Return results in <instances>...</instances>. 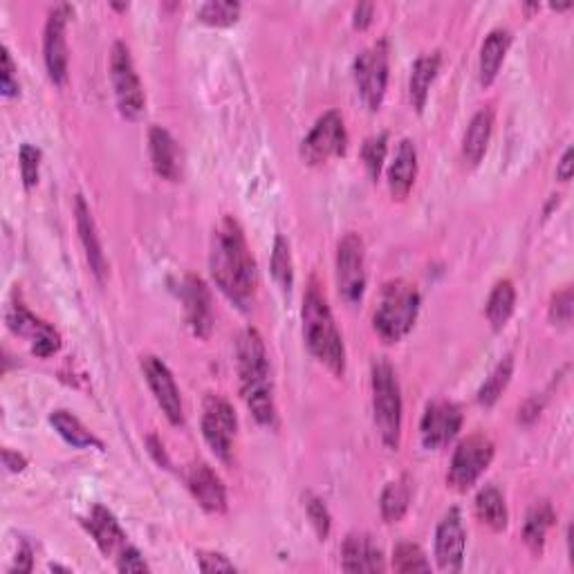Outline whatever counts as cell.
I'll return each instance as SVG.
<instances>
[{"label": "cell", "instance_id": "obj_1", "mask_svg": "<svg viewBox=\"0 0 574 574\" xmlns=\"http://www.w3.org/2000/svg\"><path fill=\"white\" fill-rule=\"evenodd\" d=\"M211 276L227 299L240 310H249L256 301V263L238 220L225 216L214 229L209 254Z\"/></svg>", "mask_w": 574, "mask_h": 574}, {"label": "cell", "instance_id": "obj_2", "mask_svg": "<svg viewBox=\"0 0 574 574\" xmlns=\"http://www.w3.org/2000/svg\"><path fill=\"white\" fill-rule=\"evenodd\" d=\"M236 368L240 377V391H243L247 409L252 411L258 424L267 429L276 427V404L274 386L270 373V359H267L265 341L258 330L247 328L240 332L236 341Z\"/></svg>", "mask_w": 574, "mask_h": 574}, {"label": "cell", "instance_id": "obj_3", "mask_svg": "<svg viewBox=\"0 0 574 574\" xmlns=\"http://www.w3.org/2000/svg\"><path fill=\"white\" fill-rule=\"evenodd\" d=\"M303 335L310 353L321 364H326L332 375L341 377L346 370V348L332 317L326 296L321 294L317 283H310L303 299Z\"/></svg>", "mask_w": 574, "mask_h": 574}, {"label": "cell", "instance_id": "obj_4", "mask_svg": "<svg viewBox=\"0 0 574 574\" xmlns=\"http://www.w3.org/2000/svg\"><path fill=\"white\" fill-rule=\"evenodd\" d=\"M420 312V292L406 281H391L382 287L375 310V330L386 344H397L413 330Z\"/></svg>", "mask_w": 574, "mask_h": 574}, {"label": "cell", "instance_id": "obj_5", "mask_svg": "<svg viewBox=\"0 0 574 574\" xmlns=\"http://www.w3.org/2000/svg\"><path fill=\"white\" fill-rule=\"evenodd\" d=\"M373 411L384 447L397 451L402 438V393L395 370L386 359L373 364Z\"/></svg>", "mask_w": 574, "mask_h": 574}, {"label": "cell", "instance_id": "obj_6", "mask_svg": "<svg viewBox=\"0 0 574 574\" xmlns=\"http://www.w3.org/2000/svg\"><path fill=\"white\" fill-rule=\"evenodd\" d=\"M110 79H113L119 113L126 119H133V122L140 119L146 106L144 88L135 72L131 50L122 41L113 45V54H110Z\"/></svg>", "mask_w": 574, "mask_h": 574}, {"label": "cell", "instance_id": "obj_7", "mask_svg": "<svg viewBox=\"0 0 574 574\" xmlns=\"http://www.w3.org/2000/svg\"><path fill=\"white\" fill-rule=\"evenodd\" d=\"M388 41L379 39L355 59V81L359 97L370 113L382 108L388 88Z\"/></svg>", "mask_w": 574, "mask_h": 574}, {"label": "cell", "instance_id": "obj_8", "mask_svg": "<svg viewBox=\"0 0 574 574\" xmlns=\"http://www.w3.org/2000/svg\"><path fill=\"white\" fill-rule=\"evenodd\" d=\"M494 458V442L483 433L469 435L467 440L458 444L456 453L451 458L449 467V485L456 492H467V489L478 483V478L485 474L489 462Z\"/></svg>", "mask_w": 574, "mask_h": 574}, {"label": "cell", "instance_id": "obj_9", "mask_svg": "<svg viewBox=\"0 0 574 574\" xmlns=\"http://www.w3.org/2000/svg\"><path fill=\"white\" fill-rule=\"evenodd\" d=\"M348 133L344 126V117L337 110H328L326 115L317 119L312 131L301 142V157L310 166H319L330 162L332 157L346 155Z\"/></svg>", "mask_w": 574, "mask_h": 574}, {"label": "cell", "instance_id": "obj_10", "mask_svg": "<svg viewBox=\"0 0 574 574\" xmlns=\"http://www.w3.org/2000/svg\"><path fill=\"white\" fill-rule=\"evenodd\" d=\"M337 287L348 305L359 303L366 292V254L357 234H346L337 245Z\"/></svg>", "mask_w": 574, "mask_h": 574}, {"label": "cell", "instance_id": "obj_11", "mask_svg": "<svg viewBox=\"0 0 574 574\" xmlns=\"http://www.w3.org/2000/svg\"><path fill=\"white\" fill-rule=\"evenodd\" d=\"M238 420L227 400L218 395H209L205 402V413H202V435H205L211 451L222 462H229L231 447H234Z\"/></svg>", "mask_w": 574, "mask_h": 574}, {"label": "cell", "instance_id": "obj_12", "mask_svg": "<svg viewBox=\"0 0 574 574\" xmlns=\"http://www.w3.org/2000/svg\"><path fill=\"white\" fill-rule=\"evenodd\" d=\"M70 18V5L54 7L43 34V57L48 77L54 86H63L68 79V43H66V25Z\"/></svg>", "mask_w": 574, "mask_h": 574}, {"label": "cell", "instance_id": "obj_13", "mask_svg": "<svg viewBox=\"0 0 574 574\" xmlns=\"http://www.w3.org/2000/svg\"><path fill=\"white\" fill-rule=\"evenodd\" d=\"M142 370H144L146 382H148V386H151L155 400H157V404H160V409L164 411L166 418H169V422L175 424V427H182L184 424L182 397H180V388H178V384H175L169 366H166L162 359L148 355L142 359Z\"/></svg>", "mask_w": 574, "mask_h": 574}, {"label": "cell", "instance_id": "obj_14", "mask_svg": "<svg viewBox=\"0 0 574 574\" xmlns=\"http://www.w3.org/2000/svg\"><path fill=\"white\" fill-rule=\"evenodd\" d=\"M467 532L458 507H451L435 532V559L444 572H458L465 561Z\"/></svg>", "mask_w": 574, "mask_h": 574}, {"label": "cell", "instance_id": "obj_15", "mask_svg": "<svg viewBox=\"0 0 574 574\" xmlns=\"http://www.w3.org/2000/svg\"><path fill=\"white\" fill-rule=\"evenodd\" d=\"M462 427V411L453 402H433L424 411L420 424L422 444L427 449H442L456 438Z\"/></svg>", "mask_w": 574, "mask_h": 574}, {"label": "cell", "instance_id": "obj_16", "mask_svg": "<svg viewBox=\"0 0 574 574\" xmlns=\"http://www.w3.org/2000/svg\"><path fill=\"white\" fill-rule=\"evenodd\" d=\"M7 323L16 335L27 337L32 341V353L36 357H52L54 353H59L61 348V337L59 332L54 330L50 323H45L41 319H36L34 314L25 308V305H12L7 312Z\"/></svg>", "mask_w": 574, "mask_h": 574}, {"label": "cell", "instance_id": "obj_17", "mask_svg": "<svg viewBox=\"0 0 574 574\" xmlns=\"http://www.w3.org/2000/svg\"><path fill=\"white\" fill-rule=\"evenodd\" d=\"M182 303L187 326L200 339H207L211 326H214V310H211V294L209 287L200 276L189 274L182 283Z\"/></svg>", "mask_w": 574, "mask_h": 574}, {"label": "cell", "instance_id": "obj_18", "mask_svg": "<svg viewBox=\"0 0 574 574\" xmlns=\"http://www.w3.org/2000/svg\"><path fill=\"white\" fill-rule=\"evenodd\" d=\"M187 485L200 507L209 514H222L227 509V492L216 471L205 462H196L187 471Z\"/></svg>", "mask_w": 574, "mask_h": 574}, {"label": "cell", "instance_id": "obj_19", "mask_svg": "<svg viewBox=\"0 0 574 574\" xmlns=\"http://www.w3.org/2000/svg\"><path fill=\"white\" fill-rule=\"evenodd\" d=\"M341 568L346 572H384V554L368 534H348L341 548Z\"/></svg>", "mask_w": 574, "mask_h": 574}, {"label": "cell", "instance_id": "obj_20", "mask_svg": "<svg viewBox=\"0 0 574 574\" xmlns=\"http://www.w3.org/2000/svg\"><path fill=\"white\" fill-rule=\"evenodd\" d=\"M74 216H77L79 238L83 243V252H86V258L90 263V270L99 281H104L108 274V261L104 256V249H101V240L97 236L95 220H92V214L83 196H77V200H74Z\"/></svg>", "mask_w": 574, "mask_h": 574}, {"label": "cell", "instance_id": "obj_21", "mask_svg": "<svg viewBox=\"0 0 574 574\" xmlns=\"http://www.w3.org/2000/svg\"><path fill=\"white\" fill-rule=\"evenodd\" d=\"M418 178V151L411 140H402L397 146L391 169H388V189L393 200H406Z\"/></svg>", "mask_w": 574, "mask_h": 574}, {"label": "cell", "instance_id": "obj_22", "mask_svg": "<svg viewBox=\"0 0 574 574\" xmlns=\"http://www.w3.org/2000/svg\"><path fill=\"white\" fill-rule=\"evenodd\" d=\"M148 148H151L153 171L162 180L175 182L180 178V155L173 135L162 126H153L148 133Z\"/></svg>", "mask_w": 574, "mask_h": 574}, {"label": "cell", "instance_id": "obj_23", "mask_svg": "<svg viewBox=\"0 0 574 574\" xmlns=\"http://www.w3.org/2000/svg\"><path fill=\"white\" fill-rule=\"evenodd\" d=\"M492 131H494V110L483 108L480 113L474 115V119H471L465 140H462V160H465L467 166H478L483 162L489 140H492Z\"/></svg>", "mask_w": 574, "mask_h": 574}, {"label": "cell", "instance_id": "obj_24", "mask_svg": "<svg viewBox=\"0 0 574 574\" xmlns=\"http://www.w3.org/2000/svg\"><path fill=\"white\" fill-rule=\"evenodd\" d=\"M83 525H86V530L92 534V539L97 541L99 550L104 552L106 557L108 554L117 552L119 548H124L126 534H124L122 527H119L117 518L110 514L106 507L97 505L95 509H92L88 521H83Z\"/></svg>", "mask_w": 574, "mask_h": 574}, {"label": "cell", "instance_id": "obj_25", "mask_svg": "<svg viewBox=\"0 0 574 574\" xmlns=\"http://www.w3.org/2000/svg\"><path fill=\"white\" fill-rule=\"evenodd\" d=\"M509 43H512V34L507 30H494L487 36L483 48H480V61H478V72H480V83L483 86H492L494 79L501 72V66L505 61V54L509 50Z\"/></svg>", "mask_w": 574, "mask_h": 574}, {"label": "cell", "instance_id": "obj_26", "mask_svg": "<svg viewBox=\"0 0 574 574\" xmlns=\"http://www.w3.org/2000/svg\"><path fill=\"white\" fill-rule=\"evenodd\" d=\"M438 70H440V54L438 52L424 54V57H420L418 61L413 63L409 92H411L413 108L418 110V113H422L424 106H427L431 83L435 81V77H438Z\"/></svg>", "mask_w": 574, "mask_h": 574}, {"label": "cell", "instance_id": "obj_27", "mask_svg": "<svg viewBox=\"0 0 574 574\" xmlns=\"http://www.w3.org/2000/svg\"><path fill=\"white\" fill-rule=\"evenodd\" d=\"M554 507L548 501H536L530 512H527L525 525H523V539L534 554L543 552L545 536H548L550 527L554 525Z\"/></svg>", "mask_w": 574, "mask_h": 574}, {"label": "cell", "instance_id": "obj_28", "mask_svg": "<svg viewBox=\"0 0 574 574\" xmlns=\"http://www.w3.org/2000/svg\"><path fill=\"white\" fill-rule=\"evenodd\" d=\"M50 424L63 440L77 449H99L104 451V442H101L95 433L83 427L79 418H74L68 411H54L50 415Z\"/></svg>", "mask_w": 574, "mask_h": 574}, {"label": "cell", "instance_id": "obj_29", "mask_svg": "<svg viewBox=\"0 0 574 574\" xmlns=\"http://www.w3.org/2000/svg\"><path fill=\"white\" fill-rule=\"evenodd\" d=\"M476 514L480 521L492 527V530L503 532L509 521L505 496L498 492L496 487L480 489V494L476 496Z\"/></svg>", "mask_w": 574, "mask_h": 574}, {"label": "cell", "instance_id": "obj_30", "mask_svg": "<svg viewBox=\"0 0 574 574\" xmlns=\"http://www.w3.org/2000/svg\"><path fill=\"white\" fill-rule=\"evenodd\" d=\"M411 483L409 478H400V480H393V483H388L384 494H382V501H379V507H382V516L386 523H397L402 521L406 509L411 505Z\"/></svg>", "mask_w": 574, "mask_h": 574}, {"label": "cell", "instance_id": "obj_31", "mask_svg": "<svg viewBox=\"0 0 574 574\" xmlns=\"http://www.w3.org/2000/svg\"><path fill=\"white\" fill-rule=\"evenodd\" d=\"M516 305V290L512 281H501L489 294L487 301V319L492 323L494 330H503L507 326L509 317H512Z\"/></svg>", "mask_w": 574, "mask_h": 574}, {"label": "cell", "instance_id": "obj_32", "mask_svg": "<svg viewBox=\"0 0 574 574\" xmlns=\"http://www.w3.org/2000/svg\"><path fill=\"white\" fill-rule=\"evenodd\" d=\"M514 373V357L507 355L501 364L494 368V373L485 379V384L480 386L478 391V404L480 406H492L498 402V397L503 395V391L509 384Z\"/></svg>", "mask_w": 574, "mask_h": 574}, {"label": "cell", "instance_id": "obj_33", "mask_svg": "<svg viewBox=\"0 0 574 574\" xmlns=\"http://www.w3.org/2000/svg\"><path fill=\"white\" fill-rule=\"evenodd\" d=\"M272 276L279 283L283 292H290L294 285V265H292V249L290 240L285 236H276L274 252H272Z\"/></svg>", "mask_w": 574, "mask_h": 574}, {"label": "cell", "instance_id": "obj_34", "mask_svg": "<svg viewBox=\"0 0 574 574\" xmlns=\"http://www.w3.org/2000/svg\"><path fill=\"white\" fill-rule=\"evenodd\" d=\"M393 568L395 572H429L431 563L427 559V554L420 548L418 543H400L393 552Z\"/></svg>", "mask_w": 574, "mask_h": 574}, {"label": "cell", "instance_id": "obj_35", "mask_svg": "<svg viewBox=\"0 0 574 574\" xmlns=\"http://www.w3.org/2000/svg\"><path fill=\"white\" fill-rule=\"evenodd\" d=\"M198 21L211 25V27H229L236 25L240 18V5L238 3H205L198 7Z\"/></svg>", "mask_w": 574, "mask_h": 574}, {"label": "cell", "instance_id": "obj_36", "mask_svg": "<svg viewBox=\"0 0 574 574\" xmlns=\"http://www.w3.org/2000/svg\"><path fill=\"white\" fill-rule=\"evenodd\" d=\"M386 151H388V135L386 133L368 137L364 146H361V160H364V166L370 175V180H379V173H382V166L386 160Z\"/></svg>", "mask_w": 574, "mask_h": 574}, {"label": "cell", "instance_id": "obj_37", "mask_svg": "<svg viewBox=\"0 0 574 574\" xmlns=\"http://www.w3.org/2000/svg\"><path fill=\"white\" fill-rule=\"evenodd\" d=\"M303 501H305V512H308V518L312 521L314 532H317L321 541H326L328 534H330V525H332V518H330L326 503H323L321 498L314 496V494H305Z\"/></svg>", "mask_w": 574, "mask_h": 574}, {"label": "cell", "instance_id": "obj_38", "mask_svg": "<svg viewBox=\"0 0 574 574\" xmlns=\"http://www.w3.org/2000/svg\"><path fill=\"white\" fill-rule=\"evenodd\" d=\"M39 166H41V151L32 144L21 146V178L25 189H32L39 182Z\"/></svg>", "mask_w": 574, "mask_h": 574}, {"label": "cell", "instance_id": "obj_39", "mask_svg": "<svg viewBox=\"0 0 574 574\" xmlns=\"http://www.w3.org/2000/svg\"><path fill=\"white\" fill-rule=\"evenodd\" d=\"M572 290L566 287V290L552 296V305H550V319L559 326H570L572 321Z\"/></svg>", "mask_w": 574, "mask_h": 574}, {"label": "cell", "instance_id": "obj_40", "mask_svg": "<svg viewBox=\"0 0 574 574\" xmlns=\"http://www.w3.org/2000/svg\"><path fill=\"white\" fill-rule=\"evenodd\" d=\"M3 68H0V92H3V97L12 99L18 97V92H21V86H18V79H16V68H14V61H12V54H9L7 48H3Z\"/></svg>", "mask_w": 574, "mask_h": 574}, {"label": "cell", "instance_id": "obj_41", "mask_svg": "<svg viewBox=\"0 0 574 574\" xmlns=\"http://www.w3.org/2000/svg\"><path fill=\"white\" fill-rule=\"evenodd\" d=\"M198 568L202 572H236V566L220 552H198Z\"/></svg>", "mask_w": 574, "mask_h": 574}, {"label": "cell", "instance_id": "obj_42", "mask_svg": "<svg viewBox=\"0 0 574 574\" xmlns=\"http://www.w3.org/2000/svg\"><path fill=\"white\" fill-rule=\"evenodd\" d=\"M119 572H148V563L137 548H124L117 561Z\"/></svg>", "mask_w": 574, "mask_h": 574}, {"label": "cell", "instance_id": "obj_43", "mask_svg": "<svg viewBox=\"0 0 574 574\" xmlns=\"http://www.w3.org/2000/svg\"><path fill=\"white\" fill-rule=\"evenodd\" d=\"M373 16H375V5L359 3L353 14V25L357 27V30H366V27L373 23Z\"/></svg>", "mask_w": 574, "mask_h": 574}, {"label": "cell", "instance_id": "obj_44", "mask_svg": "<svg viewBox=\"0 0 574 574\" xmlns=\"http://www.w3.org/2000/svg\"><path fill=\"white\" fill-rule=\"evenodd\" d=\"M3 462H5V467L12 471V474H21V471L27 467L25 456H21V453H16L12 449L3 451Z\"/></svg>", "mask_w": 574, "mask_h": 574}, {"label": "cell", "instance_id": "obj_45", "mask_svg": "<svg viewBox=\"0 0 574 574\" xmlns=\"http://www.w3.org/2000/svg\"><path fill=\"white\" fill-rule=\"evenodd\" d=\"M14 570H18V572H30L32 570V548L27 543H23L21 550H18Z\"/></svg>", "mask_w": 574, "mask_h": 574}, {"label": "cell", "instance_id": "obj_46", "mask_svg": "<svg viewBox=\"0 0 574 574\" xmlns=\"http://www.w3.org/2000/svg\"><path fill=\"white\" fill-rule=\"evenodd\" d=\"M557 178L561 182H568L572 178V148H568L566 153H563L561 157V162L557 166Z\"/></svg>", "mask_w": 574, "mask_h": 574}, {"label": "cell", "instance_id": "obj_47", "mask_svg": "<svg viewBox=\"0 0 574 574\" xmlns=\"http://www.w3.org/2000/svg\"><path fill=\"white\" fill-rule=\"evenodd\" d=\"M148 447H151V453L155 456V460L160 462V465L169 467V460H166V453H164V447L160 442H157L155 438H148Z\"/></svg>", "mask_w": 574, "mask_h": 574}]
</instances>
